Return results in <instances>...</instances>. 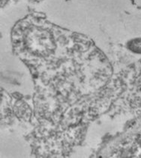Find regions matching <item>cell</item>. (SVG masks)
<instances>
[{"label": "cell", "mask_w": 141, "mask_h": 158, "mask_svg": "<svg viewBox=\"0 0 141 158\" xmlns=\"http://www.w3.org/2000/svg\"><path fill=\"white\" fill-rule=\"evenodd\" d=\"M128 47L133 51L141 52V41H140V40H135V41H131L129 44Z\"/></svg>", "instance_id": "obj_1"}]
</instances>
